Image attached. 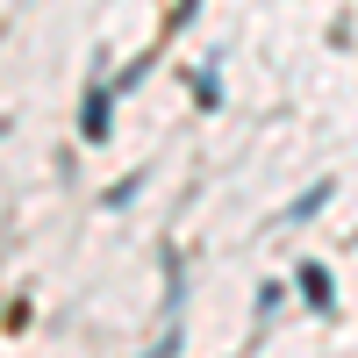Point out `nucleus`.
I'll use <instances>...</instances> for the list:
<instances>
[{"label":"nucleus","instance_id":"1","mask_svg":"<svg viewBox=\"0 0 358 358\" xmlns=\"http://www.w3.org/2000/svg\"><path fill=\"white\" fill-rule=\"evenodd\" d=\"M79 136H86V143H108V136H115V86H101V79L86 86V101H79Z\"/></svg>","mask_w":358,"mask_h":358},{"label":"nucleus","instance_id":"2","mask_svg":"<svg viewBox=\"0 0 358 358\" xmlns=\"http://www.w3.org/2000/svg\"><path fill=\"white\" fill-rule=\"evenodd\" d=\"M294 280H301L308 308H322V315L337 308V280H330V265H322V258H301V273H294Z\"/></svg>","mask_w":358,"mask_h":358},{"label":"nucleus","instance_id":"3","mask_svg":"<svg viewBox=\"0 0 358 358\" xmlns=\"http://www.w3.org/2000/svg\"><path fill=\"white\" fill-rule=\"evenodd\" d=\"M330 194H337V179H315V187H301V194L280 208V222H308V215H322V208H330Z\"/></svg>","mask_w":358,"mask_h":358},{"label":"nucleus","instance_id":"5","mask_svg":"<svg viewBox=\"0 0 358 358\" xmlns=\"http://www.w3.org/2000/svg\"><path fill=\"white\" fill-rule=\"evenodd\" d=\"M143 358H179V322H165V337H158L151 351H143Z\"/></svg>","mask_w":358,"mask_h":358},{"label":"nucleus","instance_id":"4","mask_svg":"<svg viewBox=\"0 0 358 358\" xmlns=\"http://www.w3.org/2000/svg\"><path fill=\"white\" fill-rule=\"evenodd\" d=\"M194 101L215 115V108H222V79H215V72H201V79H194Z\"/></svg>","mask_w":358,"mask_h":358},{"label":"nucleus","instance_id":"6","mask_svg":"<svg viewBox=\"0 0 358 358\" xmlns=\"http://www.w3.org/2000/svg\"><path fill=\"white\" fill-rule=\"evenodd\" d=\"M280 301H287V287H280V280H265V287H258V315H273Z\"/></svg>","mask_w":358,"mask_h":358}]
</instances>
